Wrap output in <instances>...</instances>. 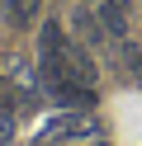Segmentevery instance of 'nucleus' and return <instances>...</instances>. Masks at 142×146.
<instances>
[{"label":"nucleus","instance_id":"nucleus-1","mask_svg":"<svg viewBox=\"0 0 142 146\" xmlns=\"http://www.w3.org/2000/svg\"><path fill=\"white\" fill-rule=\"evenodd\" d=\"M95 132H100L95 118H57V123L38 137V146H47V141H81V137H95Z\"/></svg>","mask_w":142,"mask_h":146},{"label":"nucleus","instance_id":"nucleus-2","mask_svg":"<svg viewBox=\"0 0 142 146\" xmlns=\"http://www.w3.org/2000/svg\"><path fill=\"white\" fill-rule=\"evenodd\" d=\"M95 19H100V29L109 33V38H123V33H128V10H123V0H104L100 10H95Z\"/></svg>","mask_w":142,"mask_h":146},{"label":"nucleus","instance_id":"nucleus-3","mask_svg":"<svg viewBox=\"0 0 142 146\" xmlns=\"http://www.w3.org/2000/svg\"><path fill=\"white\" fill-rule=\"evenodd\" d=\"M62 47H66L62 29H57V24H43V33H38V57H43V66H47V61H57V57H62Z\"/></svg>","mask_w":142,"mask_h":146},{"label":"nucleus","instance_id":"nucleus-4","mask_svg":"<svg viewBox=\"0 0 142 146\" xmlns=\"http://www.w3.org/2000/svg\"><path fill=\"white\" fill-rule=\"evenodd\" d=\"M38 5H43V0H9L5 10H9V19H14L19 29H33V19H38Z\"/></svg>","mask_w":142,"mask_h":146},{"label":"nucleus","instance_id":"nucleus-5","mask_svg":"<svg viewBox=\"0 0 142 146\" xmlns=\"http://www.w3.org/2000/svg\"><path fill=\"white\" fill-rule=\"evenodd\" d=\"M123 57H128V71L142 80V42H128V52H123Z\"/></svg>","mask_w":142,"mask_h":146},{"label":"nucleus","instance_id":"nucleus-6","mask_svg":"<svg viewBox=\"0 0 142 146\" xmlns=\"http://www.w3.org/2000/svg\"><path fill=\"white\" fill-rule=\"evenodd\" d=\"M9 137H14V118H9V113H5V108H0V146H5V141H9Z\"/></svg>","mask_w":142,"mask_h":146},{"label":"nucleus","instance_id":"nucleus-7","mask_svg":"<svg viewBox=\"0 0 142 146\" xmlns=\"http://www.w3.org/2000/svg\"><path fill=\"white\" fill-rule=\"evenodd\" d=\"M5 5H9V0H0V10H5Z\"/></svg>","mask_w":142,"mask_h":146}]
</instances>
